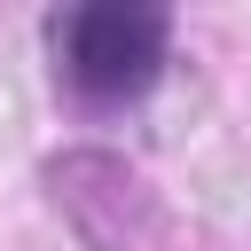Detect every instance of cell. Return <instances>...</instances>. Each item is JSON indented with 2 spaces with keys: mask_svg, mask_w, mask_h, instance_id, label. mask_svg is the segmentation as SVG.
Instances as JSON below:
<instances>
[{
  "mask_svg": "<svg viewBox=\"0 0 251 251\" xmlns=\"http://www.w3.org/2000/svg\"><path fill=\"white\" fill-rule=\"evenodd\" d=\"M47 47H55L63 86L78 102L110 110V102H133V94L157 86L165 47H173V16L165 8H126V0H86V8L47 16Z\"/></svg>",
  "mask_w": 251,
  "mask_h": 251,
  "instance_id": "1",
  "label": "cell"
}]
</instances>
